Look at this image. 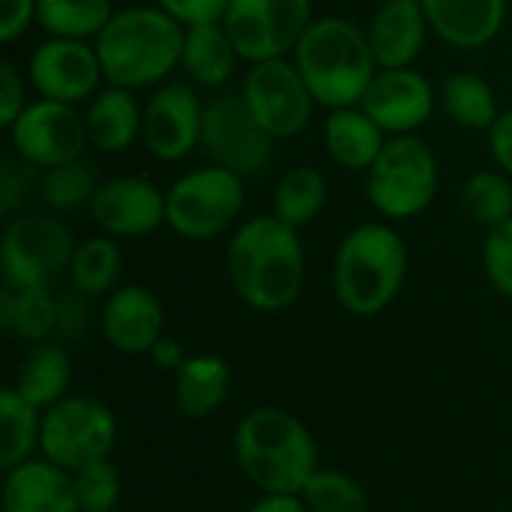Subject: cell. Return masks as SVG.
Here are the masks:
<instances>
[{"instance_id": "f6af8a7d", "label": "cell", "mask_w": 512, "mask_h": 512, "mask_svg": "<svg viewBox=\"0 0 512 512\" xmlns=\"http://www.w3.org/2000/svg\"><path fill=\"white\" fill-rule=\"evenodd\" d=\"M249 512H309L303 495H261Z\"/></svg>"}, {"instance_id": "4316f807", "label": "cell", "mask_w": 512, "mask_h": 512, "mask_svg": "<svg viewBox=\"0 0 512 512\" xmlns=\"http://www.w3.org/2000/svg\"><path fill=\"white\" fill-rule=\"evenodd\" d=\"M3 330L27 345L54 339L57 330V294L45 285H6L0 297Z\"/></svg>"}, {"instance_id": "60d3db41", "label": "cell", "mask_w": 512, "mask_h": 512, "mask_svg": "<svg viewBox=\"0 0 512 512\" xmlns=\"http://www.w3.org/2000/svg\"><path fill=\"white\" fill-rule=\"evenodd\" d=\"M159 9H165L171 18H177L183 27L192 24H213L222 21L228 0H153Z\"/></svg>"}, {"instance_id": "bcb514c9", "label": "cell", "mask_w": 512, "mask_h": 512, "mask_svg": "<svg viewBox=\"0 0 512 512\" xmlns=\"http://www.w3.org/2000/svg\"><path fill=\"white\" fill-rule=\"evenodd\" d=\"M168 512H189V510H168Z\"/></svg>"}, {"instance_id": "e575fe53", "label": "cell", "mask_w": 512, "mask_h": 512, "mask_svg": "<svg viewBox=\"0 0 512 512\" xmlns=\"http://www.w3.org/2000/svg\"><path fill=\"white\" fill-rule=\"evenodd\" d=\"M300 495L309 512H369L366 489L345 471L318 468Z\"/></svg>"}, {"instance_id": "3957f363", "label": "cell", "mask_w": 512, "mask_h": 512, "mask_svg": "<svg viewBox=\"0 0 512 512\" xmlns=\"http://www.w3.org/2000/svg\"><path fill=\"white\" fill-rule=\"evenodd\" d=\"M408 243L393 222H360L336 246L333 291L345 312L375 318L393 306L408 279Z\"/></svg>"}, {"instance_id": "8fae6325", "label": "cell", "mask_w": 512, "mask_h": 512, "mask_svg": "<svg viewBox=\"0 0 512 512\" xmlns=\"http://www.w3.org/2000/svg\"><path fill=\"white\" fill-rule=\"evenodd\" d=\"M240 96L252 117L276 141L300 135L318 105L291 57L249 63L240 81Z\"/></svg>"}, {"instance_id": "7402d4cb", "label": "cell", "mask_w": 512, "mask_h": 512, "mask_svg": "<svg viewBox=\"0 0 512 512\" xmlns=\"http://www.w3.org/2000/svg\"><path fill=\"white\" fill-rule=\"evenodd\" d=\"M84 126L90 147L99 153H126L141 141L144 132V105L135 90L105 84L84 105Z\"/></svg>"}, {"instance_id": "ba28073f", "label": "cell", "mask_w": 512, "mask_h": 512, "mask_svg": "<svg viewBox=\"0 0 512 512\" xmlns=\"http://www.w3.org/2000/svg\"><path fill=\"white\" fill-rule=\"evenodd\" d=\"M201 150L213 165H222L243 180L261 177L276 156V138L252 117L240 90H216L204 102Z\"/></svg>"}, {"instance_id": "6da1fadb", "label": "cell", "mask_w": 512, "mask_h": 512, "mask_svg": "<svg viewBox=\"0 0 512 512\" xmlns=\"http://www.w3.org/2000/svg\"><path fill=\"white\" fill-rule=\"evenodd\" d=\"M225 270L234 294L255 312L276 315L297 303L306 279L300 231L267 216L240 222L225 246Z\"/></svg>"}, {"instance_id": "f1b7e54d", "label": "cell", "mask_w": 512, "mask_h": 512, "mask_svg": "<svg viewBox=\"0 0 512 512\" xmlns=\"http://www.w3.org/2000/svg\"><path fill=\"white\" fill-rule=\"evenodd\" d=\"M324 204H327L324 174L312 165H294L279 174V180L273 186L270 213L300 231L321 216Z\"/></svg>"}, {"instance_id": "ac0fdd59", "label": "cell", "mask_w": 512, "mask_h": 512, "mask_svg": "<svg viewBox=\"0 0 512 512\" xmlns=\"http://www.w3.org/2000/svg\"><path fill=\"white\" fill-rule=\"evenodd\" d=\"M105 342L129 357L150 354L165 336V309L159 297L144 285H117L99 312Z\"/></svg>"}, {"instance_id": "d4e9b609", "label": "cell", "mask_w": 512, "mask_h": 512, "mask_svg": "<svg viewBox=\"0 0 512 512\" xmlns=\"http://www.w3.org/2000/svg\"><path fill=\"white\" fill-rule=\"evenodd\" d=\"M69 384H72V357L57 339L30 345L12 381V387L39 411H48L57 402H63L69 396Z\"/></svg>"}, {"instance_id": "ab89813d", "label": "cell", "mask_w": 512, "mask_h": 512, "mask_svg": "<svg viewBox=\"0 0 512 512\" xmlns=\"http://www.w3.org/2000/svg\"><path fill=\"white\" fill-rule=\"evenodd\" d=\"M90 300L87 294L69 288L66 294H57V330L54 339L57 342H78L87 327H90Z\"/></svg>"}, {"instance_id": "f35d334b", "label": "cell", "mask_w": 512, "mask_h": 512, "mask_svg": "<svg viewBox=\"0 0 512 512\" xmlns=\"http://www.w3.org/2000/svg\"><path fill=\"white\" fill-rule=\"evenodd\" d=\"M27 102H30L27 72L12 60H0V126L9 129L15 117L27 108Z\"/></svg>"}, {"instance_id": "7a4b0ae2", "label": "cell", "mask_w": 512, "mask_h": 512, "mask_svg": "<svg viewBox=\"0 0 512 512\" xmlns=\"http://www.w3.org/2000/svg\"><path fill=\"white\" fill-rule=\"evenodd\" d=\"M183 33L186 27L156 3L114 9L93 42L105 84L141 93L171 81V72L180 69Z\"/></svg>"}, {"instance_id": "52a82bcc", "label": "cell", "mask_w": 512, "mask_h": 512, "mask_svg": "<svg viewBox=\"0 0 512 512\" xmlns=\"http://www.w3.org/2000/svg\"><path fill=\"white\" fill-rule=\"evenodd\" d=\"M165 198V225L183 240L207 243L240 225L246 207V180L210 162L180 174L165 189Z\"/></svg>"}, {"instance_id": "9a60e30c", "label": "cell", "mask_w": 512, "mask_h": 512, "mask_svg": "<svg viewBox=\"0 0 512 512\" xmlns=\"http://www.w3.org/2000/svg\"><path fill=\"white\" fill-rule=\"evenodd\" d=\"M204 99L192 81H165L144 99V132L147 153L159 162H183L201 147Z\"/></svg>"}, {"instance_id": "2e32d148", "label": "cell", "mask_w": 512, "mask_h": 512, "mask_svg": "<svg viewBox=\"0 0 512 512\" xmlns=\"http://www.w3.org/2000/svg\"><path fill=\"white\" fill-rule=\"evenodd\" d=\"M87 213L99 234H108L114 240H138L165 225L168 198L165 189L150 177L120 174L99 183Z\"/></svg>"}, {"instance_id": "5bb4252c", "label": "cell", "mask_w": 512, "mask_h": 512, "mask_svg": "<svg viewBox=\"0 0 512 512\" xmlns=\"http://www.w3.org/2000/svg\"><path fill=\"white\" fill-rule=\"evenodd\" d=\"M24 72L36 96L66 105H87L105 87L96 45L87 39L45 36L30 51Z\"/></svg>"}, {"instance_id": "ee69618b", "label": "cell", "mask_w": 512, "mask_h": 512, "mask_svg": "<svg viewBox=\"0 0 512 512\" xmlns=\"http://www.w3.org/2000/svg\"><path fill=\"white\" fill-rule=\"evenodd\" d=\"M150 363L156 366V369H162V372H177L183 363H186V351H183V345L177 342V339H168V336H162L153 348H150Z\"/></svg>"}, {"instance_id": "b9f144b4", "label": "cell", "mask_w": 512, "mask_h": 512, "mask_svg": "<svg viewBox=\"0 0 512 512\" xmlns=\"http://www.w3.org/2000/svg\"><path fill=\"white\" fill-rule=\"evenodd\" d=\"M39 0H0V39L6 45L18 42L36 24Z\"/></svg>"}, {"instance_id": "d6a6232c", "label": "cell", "mask_w": 512, "mask_h": 512, "mask_svg": "<svg viewBox=\"0 0 512 512\" xmlns=\"http://www.w3.org/2000/svg\"><path fill=\"white\" fill-rule=\"evenodd\" d=\"M99 174L93 168V162H87L84 156L57 168L42 171L39 180V204L48 207L51 213H72L81 207H90L96 189H99Z\"/></svg>"}, {"instance_id": "277c9868", "label": "cell", "mask_w": 512, "mask_h": 512, "mask_svg": "<svg viewBox=\"0 0 512 512\" xmlns=\"http://www.w3.org/2000/svg\"><path fill=\"white\" fill-rule=\"evenodd\" d=\"M315 102L327 111L360 105L378 72L366 27L342 15H318L291 51Z\"/></svg>"}, {"instance_id": "44dd1931", "label": "cell", "mask_w": 512, "mask_h": 512, "mask_svg": "<svg viewBox=\"0 0 512 512\" xmlns=\"http://www.w3.org/2000/svg\"><path fill=\"white\" fill-rule=\"evenodd\" d=\"M3 474V512H78L72 474L45 456L27 459Z\"/></svg>"}, {"instance_id": "8d00e7d4", "label": "cell", "mask_w": 512, "mask_h": 512, "mask_svg": "<svg viewBox=\"0 0 512 512\" xmlns=\"http://www.w3.org/2000/svg\"><path fill=\"white\" fill-rule=\"evenodd\" d=\"M39 180L42 171L18 156L6 159L0 168V210L3 216H18V210L30 201L39 198Z\"/></svg>"}, {"instance_id": "f546056e", "label": "cell", "mask_w": 512, "mask_h": 512, "mask_svg": "<svg viewBox=\"0 0 512 512\" xmlns=\"http://www.w3.org/2000/svg\"><path fill=\"white\" fill-rule=\"evenodd\" d=\"M123 273V252L120 243L108 234L87 237L75 246L72 264H69V282L75 291L87 297H108Z\"/></svg>"}, {"instance_id": "9c48e42d", "label": "cell", "mask_w": 512, "mask_h": 512, "mask_svg": "<svg viewBox=\"0 0 512 512\" xmlns=\"http://www.w3.org/2000/svg\"><path fill=\"white\" fill-rule=\"evenodd\" d=\"M117 444V417L111 408L90 396H66L42 411L39 453L75 474L84 465L111 459Z\"/></svg>"}, {"instance_id": "30bf717a", "label": "cell", "mask_w": 512, "mask_h": 512, "mask_svg": "<svg viewBox=\"0 0 512 512\" xmlns=\"http://www.w3.org/2000/svg\"><path fill=\"white\" fill-rule=\"evenodd\" d=\"M72 231L48 213H18L6 222L0 267L6 285H45L51 288L69 273L75 255Z\"/></svg>"}, {"instance_id": "ffe728a7", "label": "cell", "mask_w": 512, "mask_h": 512, "mask_svg": "<svg viewBox=\"0 0 512 512\" xmlns=\"http://www.w3.org/2000/svg\"><path fill=\"white\" fill-rule=\"evenodd\" d=\"M432 36L459 51H480L492 45L504 24L510 0H420Z\"/></svg>"}, {"instance_id": "5b68a950", "label": "cell", "mask_w": 512, "mask_h": 512, "mask_svg": "<svg viewBox=\"0 0 512 512\" xmlns=\"http://www.w3.org/2000/svg\"><path fill=\"white\" fill-rule=\"evenodd\" d=\"M234 456L261 495H300L318 471L312 432L282 408H252L234 432Z\"/></svg>"}, {"instance_id": "83f0119b", "label": "cell", "mask_w": 512, "mask_h": 512, "mask_svg": "<svg viewBox=\"0 0 512 512\" xmlns=\"http://www.w3.org/2000/svg\"><path fill=\"white\" fill-rule=\"evenodd\" d=\"M438 108L447 114V120L471 132H489L504 111L498 105L495 87L483 75L468 69L444 78V84L438 87Z\"/></svg>"}, {"instance_id": "836d02e7", "label": "cell", "mask_w": 512, "mask_h": 512, "mask_svg": "<svg viewBox=\"0 0 512 512\" xmlns=\"http://www.w3.org/2000/svg\"><path fill=\"white\" fill-rule=\"evenodd\" d=\"M462 207L480 228L492 231L512 219V177L501 168H480L462 183Z\"/></svg>"}, {"instance_id": "74e56055", "label": "cell", "mask_w": 512, "mask_h": 512, "mask_svg": "<svg viewBox=\"0 0 512 512\" xmlns=\"http://www.w3.org/2000/svg\"><path fill=\"white\" fill-rule=\"evenodd\" d=\"M483 270L492 288L512 300V219L486 231L483 240Z\"/></svg>"}, {"instance_id": "603a6c76", "label": "cell", "mask_w": 512, "mask_h": 512, "mask_svg": "<svg viewBox=\"0 0 512 512\" xmlns=\"http://www.w3.org/2000/svg\"><path fill=\"white\" fill-rule=\"evenodd\" d=\"M240 63L243 57L222 21L186 27L180 54V69L186 72V81L216 93L228 87Z\"/></svg>"}, {"instance_id": "1f68e13d", "label": "cell", "mask_w": 512, "mask_h": 512, "mask_svg": "<svg viewBox=\"0 0 512 512\" xmlns=\"http://www.w3.org/2000/svg\"><path fill=\"white\" fill-rule=\"evenodd\" d=\"M111 15H114V0H39L36 27L45 36L96 42V36L105 30Z\"/></svg>"}, {"instance_id": "d590c367", "label": "cell", "mask_w": 512, "mask_h": 512, "mask_svg": "<svg viewBox=\"0 0 512 512\" xmlns=\"http://www.w3.org/2000/svg\"><path fill=\"white\" fill-rule=\"evenodd\" d=\"M75 483V501H78V512H114L120 507V474L111 465V459L84 465L72 474Z\"/></svg>"}, {"instance_id": "8992f818", "label": "cell", "mask_w": 512, "mask_h": 512, "mask_svg": "<svg viewBox=\"0 0 512 512\" xmlns=\"http://www.w3.org/2000/svg\"><path fill=\"white\" fill-rule=\"evenodd\" d=\"M441 186V165L432 144L420 135L387 138L381 156L366 171V198L387 222L423 216Z\"/></svg>"}, {"instance_id": "7bdbcfd3", "label": "cell", "mask_w": 512, "mask_h": 512, "mask_svg": "<svg viewBox=\"0 0 512 512\" xmlns=\"http://www.w3.org/2000/svg\"><path fill=\"white\" fill-rule=\"evenodd\" d=\"M486 135H489V153H492L495 168H501L512 177V105L498 114L495 126Z\"/></svg>"}, {"instance_id": "d6986e66", "label": "cell", "mask_w": 512, "mask_h": 512, "mask_svg": "<svg viewBox=\"0 0 512 512\" xmlns=\"http://www.w3.org/2000/svg\"><path fill=\"white\" fill-rule=\"evenodd\" d=\"M429 33L432 27L420 0H381L366 24L378 69L414 66L429 42Z\"/></svg>"}, {"instance_id": "4fadbf2b", "label": "cell", "mask_w": 512, "mask_h": 512, "mask_svg": "<svg viewBox=\"0 0 512 512\" xmlns=\"http://www.w3.org/2000/svg\"><path fill=\"white\" fill-rule=\"evenodd\" d=\"M6 132H9L12 153L36 165L39 171L75 162L90 147L84 111H78V105L42 99V96L30 99Z\"/></svg>"}, {"instance_id": "484cf974", "label": "cell", "mask_w": 512, "mask_h": 512, "mask_svg": "<svg viewBox=\"0 0 512 512\" xmlns=\"http://www.w3.org/2000/svg\"><path fill=\"white\" fill-rule=\"evenodd\" d=\"M231 393V366L216 354H192L174 372L177 411L186 420H204L216 414Z\"/></svg>"}, {"instance_id": "cb8c5ba5", "label": "cell", "mask_w": 512, "mask_h": 512, "mask_svg": "<svg viewBox=\"0 0 512 512\" xmlns=\"http://www.w3.org/2000/svg\"><path fill=\"white\" fill-rule=\"evenodd\" d=\"M321 138H324L327 156L339 168L360 171V174H366L375 165V159L381 156L387 144V132L360 105L327 111Z\"/></svg>"}, {"instance_id": "4dcf8cb0", "label": "cell", "mask_w": 512, "mask_h": 512, "mask_svg": "<svg viewBox=\"0 0 512 512\" xmlns=\"http://www.w3.org/2000/svg\"><path fill=\"white\" fill-rule=\"evenodd\" d=\"M42 411L30 405L15 387L0 390V468L9 471L39 450Z\"/></svg>"}, {"instance_id": "e0dca14e", "label": "cell", "mask_w": 512, "mask_h": 512, "mask_svg": "<svg viewBox=\"0 0 512 512\" xmlns=\"http://www.w3.org/2000/svg\"><path fill=\"white\" fill-rule=\"evenodd\" d=\"M360 108L387 132V138L417 135L438 111V87L417 66L378 69Z\"/></svg>"}, {"instance_id": "7c38bea8", "label": "cell", "mask_w": 512, "mask_h": 512, "mask_svg": "<svg viewBox=\"0 0 512 512\" xmlns=\"http://www.w3.org/2000/svg\"><path fill=\"white\" fill-rule=\"evenodd\" d=\"M312 18V0H228L222 24L243 63H261L291 57Z\"/></svg>"}]
</instances>
